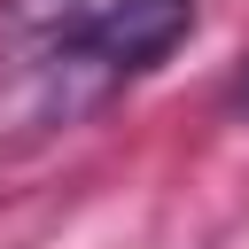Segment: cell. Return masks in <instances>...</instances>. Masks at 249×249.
Here are the masks:
<instances>
[{"instance_id": "1", "label": "cell", "mask_w": 249, "mask_h": 249, "mask_svg": "<svg viewBox=\"0 0 249 249\" xmlns=\"http://www.w3.org/2000/svg\"><path fill=\"white\" fill-rule=\"evenodd\" d=\"M195 31V0H101L62 31L54 70H93V78H132L156 70L179 39Z\"/></svg>"}, {"instance_id": "2", "label": "cell", "mask_w": 249, "mask_h": 249, "mask_svg": "<svg viewBox=\"0 0 249 249\" xmlns=\"http://www.w3.org/2000/svg\"><path fill=\"white\" fill-rule=\"evenodd\" d=\"M8 8H16L23 31H70V23L86 16V0H8Z\"/></svg>"}]
</instances>
